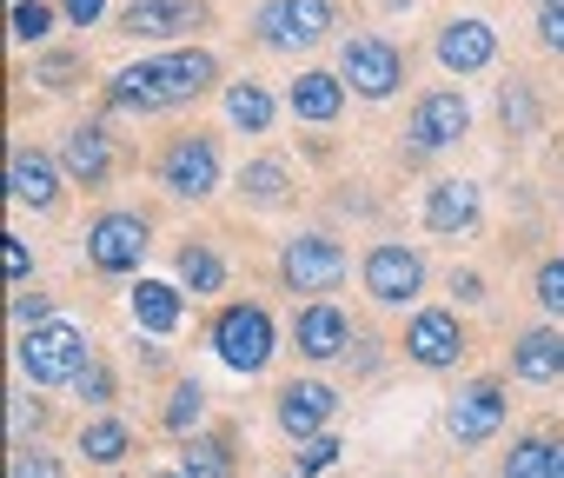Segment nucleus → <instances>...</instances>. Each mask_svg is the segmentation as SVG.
<instances>
[{
    "instance_id": "nucleus-21",
    "label": "nucleus",
    "mask_w": 564,
    "mask_h": 478,
    "mask_svg": "<svg viewBox=\"0 0 564 478\" xmlns=\"http://www.w3.org/2000/svg\"><path fill=\"white\" fill-rule=\"evenodd\" d=\"M286 107H293V120L333 127V120H339V107H346V80H339V74H326V67H306V74L286 87Z\"/></svg>"
},
{
    "instance_id": "nucleus-22",
    "label": "nucleus",
    "mask_w": 564,
    "mask_h": 478,
    "mask_svg": "<svg viewBox=\"0 0 564 478\" xmlns=\"http://www.w3.org/2000/svg\"><path fill=\"white\" fill-rule=\"evenodd\" d=\"M166 107V87H160V67L140 61V67H120L107 80V113H160Z\"/></svg>"
},
{
    "instance_id": "nucleus-25",
    "label": "nucleus",
    "mask_w": 564,
    "mask_h": 478,
    "mask_svg": "<svg viewBox=\"0 0 564 478\" xmlns=\"http://www.w3.org/2000/svg\"><path fill=\"white\" fill-rule=\"evenodd\" d=\"M127 306H133V326H147V333H173L180 326V286H166V280H140Z\"/></svg>"
},
{
    "instance_id": "nucleus-26",
    "label": "nucleus",
    "mask_w": 564,
    "mask_h": 478,
    "mask_svg": "<svg viewBox=\"0 0 564 478\" xmlns=\"http://www.w3.org/2000/svg\"><path fill=\"white\" fill-rule=\"evenodd\" d=\"M272 113H279V107H272V94H265L259 80H232V87H226V120H232L239 133H272Z\"/></svg>"
},
{
    "instance_id": "nucleus-19",
    "label": "nucleus",
    "mask_w": 564,
    "mask_h": 478,
    "mask_svg": "<svg viewBox=\"0 0 564 478\" xmlns=\"http://www.w3.org/2000/svg\"><path fill=\"white\" fill-rule=\"evenodd\" d=\"M511 372L524 385H557L564 379V333L557 326H531L511 339Z\"/></svg>"
},
{
    "instance_id": "nucleus-29",
    "label": "nucleus",
    "mask_w": 564,
    "mask_h": 478,
    "mask_svg": "<svg viewBox=\"0 0 564 478\" xmlns=\"http://www.w3.org/2000/svg\"><path fill=\"white\" fill-rule=\"evenodd\" d=\"M551 452H557V438H518L511 452H505V478H551Z\"/></svg>"
},
{
    "instance_id": "nucleus-18",
    "label": "nucleus",
    "mask_w": 564,
    "mask_h": 478,
    "mask_svg": "<svg viewBox=\"0 0 564 478\" xmlns=\"http://www.w3.org/2000/svg\"><path fill=\"white\" fill-rule=\"evenodd\" d=\"M61 166H67V180H74V186H100V180L113 173V133H107L100 120H80V127H67Z\"/></svg>"
},
{
    "instance_id": "nucleus-41",
    "label": "nucleus",
    "mask_w": 564,
    "mask_h": 478,
    "mask_svg": "<svg viewBox=\"0 0 564 478\" xmlns=\"http://www.w3.org/2000/svg\"><path fill=\"white\" fill-rule=\"evenodd\" d=\"M61 14H67L74 28H94V21L107 14V0H61Z\"/></svg>"
},
{
    "instance_id": "nucleus-4",
    "label": "nucleus",
    "mask_w": 564,
    "mask_h": 478,
    "mask_svg": "<svg viewBox=\"0 0 564 478\" xmlns=\"http://www.w3.org/2000/svg\"><path fill=\"white\" fill-rule=\"evenodd\" d=\"M272 346H279V333H272V313H265V306H252V300L219 306V319H213V352H219L232 372H246V379L265 372Z\"/></svg>"
},
{
    "instance_id": "nucleus-3",
    "label": "nucleus",
    "mask_w": 564,
    "mask_h": 478,
    "mask_svg": "<svg viewBox=\"0 0 564 478\" xmlns=\"http://www.w3.org/2000/svg\"><path fill=\"white\" fill-rule=\"evenodd\" d=\"M352 273L346 247L333 232H293L286 247H279V280H286V293H339V280Z\"/></svg>"
},
{
    "instance_id": "nucleus-33",
    "label": "nucleus",
    "mask_w": 564,
    "mask_h": 478,
    "mask_svg": "<svg viewBox=\"0 0 564 478\" xmlns=\"http://www.w3.org/2000/svg\"><path fill=\"white\" fill-rule=\"evenodd\" d=\"M199 412H206V385H199V379L173 385V399H166V425L186 432V425H199Z\"/></svg>"
},
{
    "instance_id": "nucleus-40",
    "label": "nucleus",
    "mask_w": 564,
    "mask_h": 478,
    "mask_svg": "<svg viewBox=\"0 0 564 478\" xmlns=\"http://www.w3.org/2000/svg\"><path fill=\"white\" fill-rule=\"evenodd\" d=\"M14 478H61V458H47V452H21V458H14Z\"/></svg>"
},
{
    "instance_id": "nucleus-2",
    "label": "nucleus",
    "mask_w": 564,
    "mask_h": 478,
    "mask_svg": "<svg viewBox=\"0 0 564 478\" xmlns=\"http://www.w3.org/2000/svg\"><path fill=\"white\" fill-rule=\"evenodd\" d=\"M21 372L34 379V385H74L87 366H94V346H87V333L80 326H67V319H47V326H34V333H21Z\"/></svg>"
},
{
    "instance_id": "nucleus-12",
    "label": "nucleus",
    "mask_w": 564,
    "mask_h": 478,
    "mask_svg": "<svg viewBox=\"0 0 564 478\" xmlns=\"http://www.w3.org/2000/svg\"><path fill=\"white\" fill-rule=\"evenodd\" d=\"M478 219H485V193L471 180H432L425 186V232L465 239V232H478Z\"/></svg>"
},
{
    "instance_id": "nucleus-27",
    "label": "nucleus",
    "mask_w": 564,
    "mask_h": 478,
    "mask_svg": "<svg viewBox=\"0 0 564 478\" xmlns=\"http://www.w3.org/2000/svg\"><path fill=\"white\" fill-rule=\"evenodd\" d=\"M80 452H87L94 465H120V458L133 452V432H127L120 419H87V425H80Z\"/></svg>"
},
{
    "instance_id": "nucleus-23",
    "label": "nucleus",
    "mask_w": 564,
    "mask_h": 478,
    "mask_svg": "<svg viewBox=\"0 0 564 478\" xmlns=\"http://www.w3.org/2000/svg\"><path fill=\"white\" fill-rule=\"evenodd\" d=\"M173 273H180V293H193V300H206V293L226 286V260L206 247V239H186V247L173 253Z\"/></svg>"
},
{
    "instance_id": "nucleus-42",
    "label": "nucleus",
    "mask_w": 564,
    "mask_h": 478,
    "mask_svg": "<svg viewBox=\"0 0 564 478\" xmlns=\"http://www.w3.org/2000/svg\"><path fill=\"white\" fill-rule=\"evenodd\" d=\"M8 273H14L21 286H28V273H34V253H28V239H14V232H8Z\"/></svg>"
},
{
    "instance_id": "nucleus-8",
    "label": "nucleus",
    "mask_w": 564,
    "mask_h": 478,
    "mask_svg": "<svg viewBox=\"0 0 564 478\" xmlns=\"http://www.w3.org/2000/svg\"><path fill=\"white\" fill-rule=\"evenodd\" d=\"M359 280H366V293L379 306H412L425 293V253L405 247V239H379L366 253V267H359Z\"/></svg>"
},
{
    "instance_id": "nucleus-36",
    "label": "nucleus",
    "mask_w": 564,
    "mask_h": 478,
    "mask_svg": "<svg viewBox=\"0 0 564 478\" xmlns=\"http://www.w3.org/2000/svg\"><path fill=\"white\" fill-rule=\"evenodd\" d=\"M74 392H80V399H87V405H107V399H113V372H107V366H100V359H94V366H87V372H80V379H74Z\"/></svg>"
},
{
    "instance_id": "nucleus-15",
    "label": "nucleus",
    "mask_w": 564,
    "mask_h": 478,
    "mask_svg": "<svg viewBox=\"0 0 564 478\" xmlns=\"http://www.w3.org/2000/svg\"><path fill=\"white\" fill-rule=\"evenodd\" d=\"M293 346H300V359H339L346 346H352V319L333 306V300H306L300 313H293Z\"/></svg>"
},
{
    "instance_id": "nucleus-11",
    "label": "nucleus",
    "mask_w": 564,
    "mask_h": 478,
    "mask_svg": "<svg viewBox=\"0 0 564 478\" xmlns=\"http://www.w3.org/2000/svg\"><path fill=\"white\" fill-rule=\"evenodd\" d=\"M405 359L425 366V372L458 366V359H465V326H458V313H445V306L412 313V326H405Z\"/></svg>"
},
{
    "instance_id": "nucleus-20",
    "label": "nucleus",
    "mask_w": 564,
    "mask_h": 478,
    "mask_svg": "<svg viewBox=\"0 0 564 478\" xmlns=\"http://www.w3.org/2000/svg\"><path fill=\"white\" fill-rule=\"evenodd\" d=\"M153 67H160L166 107H186V100H199V94H206V87L219 80V61H213L206 47H180V54H160Z\"/></svg>"
},
{
    "instance_id": "nucleus-9",
    "label": "nucleus",
    "mask_w": 564,
    "mask_h": 478,
    "mask_svg": "<svg viewBox=\"0 0 564 478\" xmlns=\"http://www.w3.org/2000/svg\"><path fill=\"white\" fill-rule=\"evenodd\" d=\"M465 133H471V100L458 87H432V94L412 100V146L419 153H445Z\"/></svg>"
},
{
    "instance_id": "nucleus-44",
    "label": "nucleus",
    "mask_w": 564,
    "mask_h": 478,
    "mask_svg": "<svg viewBox=\"0 0 564 478\" xmlns=\"http://www.w3.org/2000/svg\"><path fill=\"white\" fill-rule=\"evenodd\" d=\"M551 478H564V438H557V452H551Z\"/></svg>"
},
{
    "instance_id": "nucleus-7",
    "label": "nucleus",
    "mask_w": 564,
    "mask_h": 478,
    "mask_svg": "<svg viewBox=\"0 0 564 478\" xmlns=\"http://www.w3.org/2000/svg\"><path fill=\"white\" fill-rule=\"evenodd\" d=\"M160 186L173 199H206L219 193V140L213 133H173L160 146Z\"/></svg>"
},
{
    "instance_id": "nucleus-17",
    "label": "nucleus",
    "mask_w": 564,
    "mask_h": 478,
    "mask_svg": "<svg viewBox=\"0 0 564 478\" xmlns=\"http://www.w3.org/2000/svg\"><path fill=\"white\" fill-rule=\"evenodd\" d=\"M333 412H339V392H333V385H319V379H293L286 392H279V425H286L300 445H306V438H319Z\"/></svg>"
},
{
    "instance_id": "nucleus-32",
    "label": "nucleus",
    "mask_w": 564,
    "mask_h": 478,
    "mask_svg": "<svg viewBox=\"0 0 564 478\" xmlns=\"http://www.w3.org/2000/svg\"><path fill=\"white\" fill-rule=\"evenodd\" d=\"M498 113H505V127H511V133H531V127H538V100H531V87H524V80H511V87L498 94Z\"/></svg>"
},
{
    "instance_id": "nucleus-6",
    "label": "nucleus",
    "mask_w": 564,
    "mask_h": 478,
    "mask_svg": "<svg viewBox=\"0 0 564 478\" xmlns=\"http://www.w3.org/2000/svg\"><path fill=\"white\" fill-rule=\"evenodd\" d=\"M147 247H153V219L147 213L113 206V213H100L87 226V260H94V273H140Z\"/></svg>"
},
{
    "instance_id": "nucleus-31",
    "label": "nucleus",
    "mask_w": 564,
    "mask_h": 478,
    "mask_svg": "<svg viewBox=\"0 0 564 478\" xmlns=\"http://www.w3.org/2000/svg\"><path fill=\"white\" fill-rule=\"evenodd\" d=\"M47 34H54V8H47V0H14V41L41 47Z\"/></svg>"
},
{
    "instance_id": "nucleus-30",
    "label": "nucleus",
    "mask_w": 564,
    "mask_h": 478,
    "mask_svg": "<svg viewBox=\"0 0 564 478\" xmlns=\"http://www.w3.org/2000/svg\"><path fill=\"white\" fill-rule=\"evenodd\" d=\"M531 293H538V306H544L551 319H564V253L538 260V273H531Z\"/></svg>"
},
{
    "instance_id": "nucleus-38",
    "label": "nucleus",
    "mask_w": 564,
    "mask_h": 478,
    "mask_svg": "<svg viewBox=\"0 0 564 478\" xmlns=\"http://www.w3.org/2000/svg\"><path fill=\"white\" fill-rule=\"evenodd\" d=\"M8 432L28 445V432H41V405H34V399H14V405H8Z\"/></svg>"
},
{
    "instance_id": "nucleus-24",
    "label": "nucleus",
    "mask_w": 564,
    "mask_h": 478,
    "mask_svg": "<svg viewBox=\"0 0 564 478\" xmlns=\"http://www.w3.org/2000/svg\"><path fill=\"white\" fill-rule=\"evenodd\" d=\"M239 193H246L252 206H286V193H293V173H286V160H272V153L246 160V166H239Z\"/></svg>"
},
{
    "instance_id": "nucleus-1",
    "label": "nucleus",
    "mask_w": 564,
    "mask_h": 478,
    "mask_svg": "<svg viewBox=\"0 0 564 478\" xmlns=\"http://www.w3.org/2000/svg\"><path fill=\"white\" fill-rule=\"evenodd\" d=\"M333 28H339V8H333V0H265V8L252 14V41H259L265 54H306V47H319Z\"/></svg>"
},
{
    "instance_id": "nucleus-39",
    "label": "nucleus",
    "mask_w": 564,
    "mask_h": 478,
    "mask_svg": "<svg viewBox=\"0 0 564 478\" xmlns=\"http://www.w3.org/2000/svg\"><path fill=\"white\" fill-rule=\"evenodd\" d=\"M74 74H80V61H74V54H54V61H41L34 80H47V87H74Z\"/></svg>"
},
{
    "instance_id": "nucleus-45",
    "label": "nucleus",
    "mask_w": 564,
    "mask_h": 478,
    "mask_svg": "<svg viewBox=\"0 0 564 478\" xmlns=\"http://www.w3.org/2000/svg\"><path fill=\"white\" fill-rule=\"evenodd\" d=\"M286 478H300V471H286Z\"/></svg>"
},
{
    "instance_id": "nucleus-16",
    "label": "nucleus",
    "mask_w": 564,
    "mask_h": 478,
    "mask_svg": "<svg viewBox=\"0 0 564 478\" xmlns=\"http://www.w3.org/2000/svg\"><path fill=\"white\" fill-rule=\"evenodd\" d=\"M8 186H14L21 206L54 213V206H61V160L41 153V146H14V160H8Z\"/></svg>"
},
{
    "instance_id": "nucleus-28",
    "label": "nucleus",
    "mask_w": 564,
    "mask_h": 478,
    "mask_svg": "<svg viewBox=\"0 0 564 478\" xmlns=\"http://www.w3.org/2000/svg\"><path fill=\"white\" fill-rule=\"evenodd\" d=\"M180 478H232L226 438H193V445L180 452Z\"/></svg>"
},
{
    "instance_id": "nucleus-14",
    "label": "nucleus",
    "mask_w": 564,
    "mask_h": 478,
    "mask_svg": "<svg viewBox=\"0 0 564 478\" xmlns=\"http://www.w3.org/2000/svg\"><path fill=\"white\" fill-rule=\"evenodd\" d=\"M498 61V34H491V21H478V14H458V21H445L438 28V67L445 74H485Z\"/></svg>"
},
{
    "instance_id": "nucleus-10",
    "label": "nucleus",
    "mask_w": 564,
    "mask_h": 478,
    "mask_svg": "<svg viewBox=\"0 0 564 478\" xmlns=\"http://www.w3.org/2000/svg\"><path fill=\"white\" fill-rule=\"evenodd\" d=\"M206 0H127L120 8V34L127 41H180L206 28Z\"/></svg>"
},
{
    "instance_id": "nucleus-43",
    "label": "nucleus",
    "mask_w": 564,
    "mask_h": 478,
    "mask_svg": "<svg viewBox=\"0 0 564 478\" xmlns=\"http://www.w3.org/2000/svg\"><path fill=\"white\" fill-rule=\"evenodd\" d=\"M452 293L471 306V300H485V280H478V273H452Z\"/></svg>"
},
{
    "instance_id": "nucleus-35",
    "label": "nucleus",
    "mask_w": 564,
    "mask_h": 478,
    "mask_svg": "<svg viewBox=\"0 0 564 478\" xmlns=\"http://www.w3.org/2000/svg\"><path fill=\"white\" fill-rule=\"evenodd\" d=\"M47 313H54V300H47V293H34V286H21V300H14V326H21V333H34V326H47Z\"/></svg>"
},
{
    "instance_id": "nucleus-13",
    "label": "nucleus",
    "mask_w": 564,
    "mask_h": 478,
    "mask_svg": "<svg viewBox=\"0 0 564 478\" xmlns=\"http://www.w3.org/2000/svg\"><path fill=\"white\" fill-rule=\"evenodd\" d=\"M498 425H505V385H498V379H471V385L445 405V432H452L458 445H485Z\"/></svg>"
},
{
    "instance_id": "nucleus-5",
    "label": "nucleus",
    "mask_w": 564,
    "mask_h": 478,
    "mask_svg": "<svg viewBox=\"0 0 564 478\" xmlns=\"http://www.w3.org/2000/svg\"><path fill=\"white\" fill-rule=\"evenodd\" d=\"M339 80L359 100H392L405 87V47H392L386 34H352L339 47Z\"/></svg>"
},
{
    "instance_id": "nucleus-34",
    "label": "nucleus",
    "mask_w": 564,
    "mask_h": 478,
    "mask_svg": "<svg viewBox=\"0 0 564 478\" xmlns=\"http://www.w3.org/2000/svg\"><path fill=\"white\" fill-rule=\"evenodd\" d=\"M333 458H339V438H333V432H319V438H306V445H300L293 471H300V478H313V471H326Z\"/></svg>"
},
{
    "instance_id": "nucleus-37",
    "label": "nucleus",
    "mask_w": 564,
    "mask_h": 478,
    "mask_svg": "<svg viewBox=\"0 0 564 478\" xmlns=\"http://www.w3.org/2000/svg\"><path fill=\"white\" fill-rule=\"evenodd\" d=\"M538 41L551 54H564V0H544V8H538Z\"/></svg>"
}]
</instances>
